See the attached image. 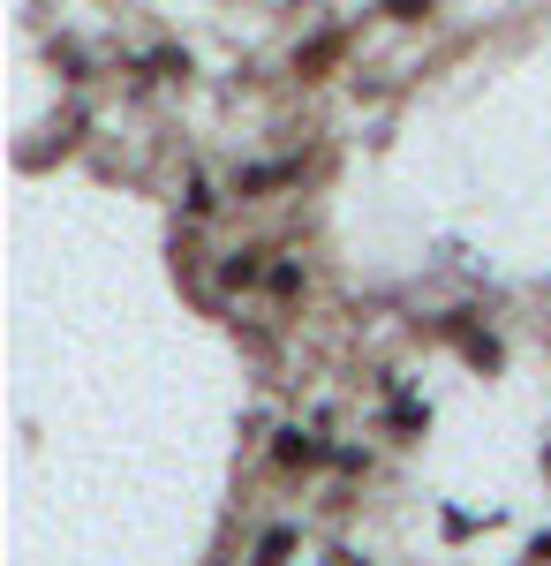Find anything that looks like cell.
Instances as JSON below:
<instances>
[{"label": "cell", "instance_id": "obj_1", "mask_svg": "<svg viewBox=\"0 0 551 566\" xmlns=\"http://www.w3.org/2000/svg\"><path fill=\"white\" fill-rule=\"evenodd\" d=\"M438 340H454L461 363H468V370H484V378H499V370H507V348L476 325V310H446V317H438Z\"/></svg>", "mask_w": 551, "mask_h": 566}, {"label": "cell", "instance_id": "obj_2", "mask_svg": "<svg viewBox=\"0 0 551 566\" xmlns=\"http://www.w3.org/2000/svg\"><path fill=\"white\" fill-rule=\"evenodd\" d=\"M325 461H333V438L325 431H302V423L272 431V469H280V476H310V469H325Z\"/></svg>", "mask_w": 551, "mask_h": 566}, {"label": "cell", "instance_id": "obj_3", "mask_svg": "<svg viewBox=\"0 0 551 566\" xmlns=\"http://www.w3.org/2000/svg\"><path fill=\"white\" fill-rule=\"evenodd\" d=\"M295 181H302V159H272V167H242V175H235V197H242V205H257V197L295 189Z\"/></svg>", "mask_w": 551, "mask_h": 566}, {"label": "cell", "instance_id": "obj_4", "mask_svg": "<svg viewBox=\"0 0 551 566\" xmlns=\"http://www.w3.org/2000/svg\"><path fill=\"white\" fill-rule=\"evenodd\" d=\"M264 258H272V250H257V242H250V250H227V258H219V287H227V295H242V287H257V280L272 272Z\"/></svg>", "mask_w": 551, "mask_h": 566}, {"label": "cell", "instance_id": "obj_5", "mask_svg": "<svg viewBox=\"0 0 551 566\" xmlns=\"http://www.w3.org/2000/svg\"><path fill=\"white\" fill-rule=\"evenodd\" d=\"M340 61V39L325 31V39H310V45H295V76L302 84H325V69Z\"/></svg>", "mask_w": 551, "mask_h": 566}, {"label": "cell", "instance_id": "obj_6", "mask_svg": "<svg viewBox=\"0 0 551 566\" xmlns=\"http://www.w3.org/2000/svg\"><path fill=\"white\" fill-rule=\"evenodd\" d=\"M295 544H302V528L272 522V528H264V536H257V544H250V559H257V566H272V559H288V552H295Z\"/></svg>", "mask_w": 551, "mask_h": 566}, {"label": "cell", "instance_id": "obj_7", "mask_svg": "<svg viewBox=\"0 0 551 566\" xmlns=\"http://www.w3.org/2000/svg\"><path fill=\"white\" fill-rule=\"evenodd\" d=\"M264 287H272V303H295L302 287H310V272H302L295 258H280V264H272V272H264Z\"/></svg>", "mask_w": 551, "mask_h": 566}, {"label": "cell", "instance_id": "obj_8", "mask_svg": "<svg viewBox=\"0 0 551 566\" xmlns=\"http://www.w3.org/2000/svg\"><path fill=\"white\" fill-rule=\"evenodd\" d=\"M430 8H438V0H378V15H385V23H424Z\"/></svg>", "mask_w": 551, "mask_h": 566}, {"label": "cell", "instance_id": "obj_9", "mask_svg": "<svg viewBox=\"0 0 551 566\" xmlns=\"http://www.w3.org/2000/svg\"><path fill=\"white\" fill-rule=\"evenodd\" d=\"M181 205H189V219H205V212H212V205H219V197H212V181L197 175V181H189V197H181Z\"/></svg>", "mask_w": 551, "mask_h": 566}]
</instances>
